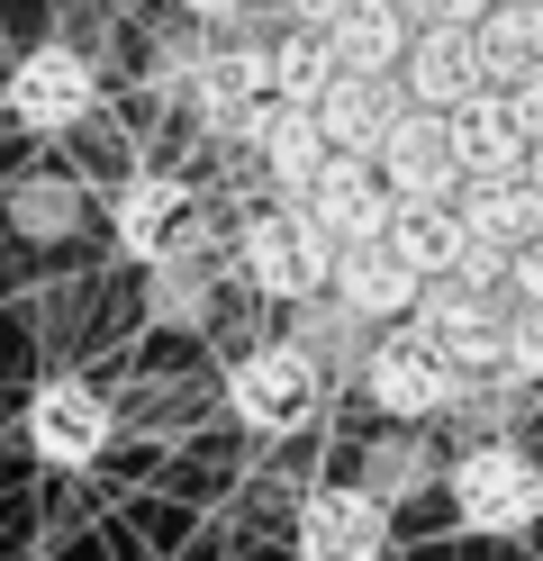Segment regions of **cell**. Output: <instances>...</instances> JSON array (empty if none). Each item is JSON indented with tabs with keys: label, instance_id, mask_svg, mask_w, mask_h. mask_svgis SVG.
I'll list each match as a JSON object with an SVG mask.
<instances>
[{
	"label": "cell",
	"instance_id": "1",
	"mask_svg": "<svg viewBox=\"0 0 543 561\" xmlns=\"http://www.w3.org/2000/svg\"><path fill=\"white\" fill-rule=\"evenodd\" d=\"M227 254H236V280L253 299H272V308H308V299L336 290V244H326L308 227V208H290V199L245 208L236 236H227Z\"/></svg>",
	"mask_w": 543,
	"mask_h": 561
},
{
	"label": "cell",
	"instance_id": "2",
	"mask_svg": "<svg viewBox=\"0 0 543 561\" xmlns=\"http://www.w3.org/2000/svg\"><path fill=\"white\" fill-rule=\"evenodd\" d=\"M444 499L471 535H525V525H543V462L517 435H480V444L453 453Z\"/></svg>",
	"mask_w": 543,
	"mask_h": 561
},
{
	"label": "cell",
	"instance_id": "3",
	"mask_svg": "<svg viewBox=\"0 0 543 561\" xmlns=\"http://www.w3.org/2000/svg\"><path fill=\"white\" fill-rule=\"evenodd\" d=\"M100 100H109V91H100V64H91L82 46H64V37L27 46L10 73H0V118L27 127V136H72V127H91Z\"/></svg>",
	"mask_w": 543,
	"mask_h": 561
},
{
	"label": "cell",
	"instance_id": "4",
	"mask_svg": "<svg viewBox=\"0 0 543 561\" xmlns=\"http://www.w3.org/2000/svg\"><path fill=\"white\" fill-rule=\"evenodd\" d=\"M317 399H326V371H317L290 335L245 344V354L227 363V416L253 426V435H299L308 416H317Z\"/></svg>",
	"mask_w": 543,
	"mask_h": 561
},
{
	"label": "cell",
	"instance_id": "5",
	"mask_svg": "<svg viewBox=\"0 0 543 561\" xmlns=\"http://www.w3.org/2000/svg\"><path fill=\"white\" fill-rule=\"evenodd\" d=\"M471 380L426 344V327H389L372 344V363H362V399H372L381 416H398V426H426V416H453Z\"/></svg>",
	"mask_w": 543,
	"mask_h": 561
},
{
	"label": "cell",
	"instance_id": "6",
	"mask_svg": "<svg viewBox=\"0 0 543 561\" xmlns=\"http://www.w3.org/2000/svg\"><path fill=\"white\" fill-rule=\"evenodd\" d=\"M109 244H118L127 263H172L200 244V191L181 182V172H127L118 191H109Z\"/></svg>",
	"mask_w": 543,
	"mask_h": 561
},
{
	"label": "cell",
	"instance_id": "7",
	"mask_svg": "<svg viewBox=\"0 0 543 561\" xmlns=\"http://www.w3.org/2000/svg\"><path fill=\"white\" fill-rule=\"evenodd\" d=\"M408 327H426V344L444 354L462 380H498L507 371V299L498 290H471V280H426V299H417V318Z\"/></svg>",
	"mask_w": 543,
	"mask_h": 561
},
{
	"label": "cell",
	"instance_id": "8",
	"mask_svg": "<svg viewBox=\"0 0 543 561\" xmlns=\"http://www.w3.org/2000/svg\"><path fill=\"white\" fill-rule=\"evenodd\" d=\"M109 435H118V416H109V399L91 390V380H46V390L27 399V453L46 471H91L100 453H109Z\"/></svg>",
	"mask_w": 543,
	"mask_h": 561
},
{
	"label": "cell",
	"instance_id": "9",
	"mask_svg": "<svg viewBox=\"0 0 543 561\" xmlns=\"http://www.w3.org/2000/svg\"><path fill=\"white\" fill-rule=\"evenodd\" d=\"M299 561H381L389 552V507L362 480H326L299 499V525H290Z\"/></svg>",
	"mask_w": 543,
	"mask_h": 561
},
{
	"label": "cell",
	"instance_id": "10",
	"mask_svg": "<svg viewBox=\"0 0 543 561\" xmlns=\"http://www.w3.org/2000/svg\"><path fill=\"white\" fill-rule=\"evenodd\" d=\"M381 163V182L398 208H453L462 199V163H453V127L434 118V110H408L389 127V146L372 154Z\"/></svg>",
	"mask_w": 543,
	"mask_h": 561
},
{
	"label": "cell",
	"instance_id": "11",
	"mask_svg": "<svg viewBox=\"0 0 543 561\" xmlns=\"http://www.w3.org/2000/svg\"><path fill=\"white\" fill-rule=\"evenodd\" d=\"M299 208H308V227L336 244V254H344V244H381L389 218H398V199H389V182H381V163H353V154L326 163L317 182H308Z\"/></svg>",
	"mask_w": 543,
	"mask_h": 561
},
{
	"label": "cell",
	"instance_id": "12",
	"mask_svg": "<svg viewBox=\"0 0 543 561\" xmlns=\"http://www.w3.org/2000/svg\"><path fill=\"white\" fill-rule=\"evenodd\" d=\"M398 91H408L417 110H434V118H453L462 100H480V91H489V73H480V27H417L408 64H398Z\"/></svg>",
	"mask_w": 543,
	"mask_h": 561
},
{
	"label": "cell",
	"instance_id": "13",
	"mask_svg": "<svg viewBox=\"0 0 543 561\" xmlns=\"http://www.w3.org/2000/svg\"><path fill=\"white\" fill-rule=\"evenodd\" d=\"M236 154L263 172V191H272V199H290V208H299V199H308V182H317L326 163H336V154H326V136H317V110H281V100L245 127V146H236Z\"/></svg>",
	"mask_w": 543,
	"mask_h": 561
},
{
	"label": "cell",
	"instance_id": "14",
	"mask_svg": "<svg viewBox=\"0 0 543 561\" xmlns=\"http://www.w3.org/2000/svg\"><path fill=\"white\" fill-rule=\"evenodd\" d=\"M444 127H453V163H462V191H471V182H525L534 146H525L517 110H507V91H480V100H462V110H453Z\"/></svg>",
	"mask_w": 543,
	"mask_h": 561
},
{
	"label": "cell",
	"instance_id": "15",
	"mask_svg": "<svg viewBox=\"0 0 543 561\" xmlns=\"http://www.w3.org/2000/svg\"><path fill=\"white\" fill-rule=\"evenodd\" d=\"M336 299L353 308L362 327H381V335H389V327H408V318H417L426 280L398 263V254H389V236H381V244H344V254H336Z\"/></svg>",
	"mask_w": 543,
	"mask_h": 561
},
{
	"label": "cell",
	"instance_id": "16",
	"mask_svg": "<svg viewBox=\"0 0 543 561\" xmlns=\"http://www.w3.org/2000/svg\"><path fill=\"white\" fill-rule=\"evenodd\" d=\"M417 110V100L408 91H398V82H336V91H326L317 100V136H326V154H353V163H372L381 146H389V127L398 118H408Z\"/></svg>",
	"mask_w": 543,
	"mask_h": 561
},
{
	"label": "cell",
	"instance_id": "17",
	"mask_svg": "<svg viewBox=\"0 0 543 561\" xmlns=\"http://www.w3.org/2000/svg\"><path fill=\"white\" fill-rule=\"evenodd\" d=\"M326 46H336V73H353V82H398V64H408L417 27H408V10H398V0H353V10L326 27Z\"/></svg>",
	"mask_w": 543,
	"mask_h": 561
},
{
	"label": "cell",
	"instance_id": "18",
	"mask_svg": "<svg viewBox=\"0 0 543 561\" xmlns=\"http://www.w3.org/2000/svg\"><path fill=\"white\" fill-rule=\"evenodd\" d=\"M453 218H462V236L480 244V254H507V263H517L525 244H543V191H534V182H471V191L453 199Z\"/></svg>",
	"mask_w": 543,
	"mask_h": 561
},
{
	"label": "cell",
	"instance_id": "19",
	"mask_svg": "<svg viewBox=\"0 0 543 561\" xmlns=\"http://www.w3.org/2000/svg\"><path fill=\"white\" fill-rule=\"evenodd\" d=\"M290 344L326 371V380H362V363H372V344H381V327H362L353 308L326 290V299H308V308H290Z\"/></svg>",
	"mask_w": 543,
	"mask_h": 561
},
{
	"label": "cell",
	"instance_id": "20",
	"mask_svg": "<svg viewBox=\"0 0 543 561\" xmlns=\"http://www.w3.org/2000/svg\"><path fill=\"white\" fill-rule=\"evenodd\" d=\"M480 73L489 91H517L525 73H543V0H507L480 19Z\"/></svg>",
	"mask_w": 543,
	"mask_h": 561
},
{
	"label": "cell",
	"instance_id": "21",
	"mask_svg": "<svg viewBox=\"0 0 543 561\" xmlns=\"http://www.w3.org/2000/svg\"><path fill=\"white\" fill-rule=\"evenodd\" d=\"M389 254L408 263L417 280H453L471 263V236H462L453 208H398V218H389Z\"/></svg>",
	"mask_w": 543,
	"mask_h": 561
},
{
	"label": "cell",
	"instance_id": "22",
	"mask_svg": "<svg viewBox=\"0 0 543 561\" xmlns=\"http://www.w3.org/2000/svg\"><path fill=\"white\" fill-rule=\"evenodd\" d=\"M336 82L344 73H336L326 27H281V37H272V100H281V110H317Z\"/></svg>",
	"mask_w": 543,
	"mask_h": 561
},
{
	"label": "cell",
	"instance_id": "23",
	"mask_svg": "<svg viewBox=\"0 0 543 561\" xmlns=\"http://www.w3.org/2000/svg\"><path fill=\"white\" fill-rule=\"evenodd\" d=\"M208 299H217V272H208V244L172 254L145 272V318L155 327H208Z\"/></svg>",
	"mask_w": 543,
	"mask_h": 561
},
{
	"label": "cell",
	"instance_id": "24",
	"mask_svg": "<svg viewBox=\"0 0 543 561\" xmlns=\"http://www.w3.org/2000/svg\"><path fill=\"white\" fill-rule=\"evenodd\" d=\"M426 471H434V453H426V435H381V444H372V462H362V489H372V499L389 507L398 489H417Z\"/></svg>",
	"mask_w": 543,
	"mask_h": 561
},
{
	"label": "cell",
	"instance_id": "25",
	"mask_svg": "<svg viewBox=\"0 0 543 561\" xmlns=\"http://www.w3.org/2000/svg\"><path fill=\"white\" fill-rule=\"evenodd\" d=\"M507 380L543 390V308H507Z\"/></svg>",
	"mask_w": 543,
	"mask_h": 561
},
{
	"label": "cell",
	"instance_id": "26",
	"mask_svg": "<svg viewBox=\"0 0 543 561\" xmlns=\"http://www.w3.org/2000/svg\"><path fill=\"white\" fill-rule=\"evenodd\" d=\"M72 208H82L72 191H46V182H36V191H19V199H10V218H19L36 244H46V236H64V227H72Z\"/></svg>",
	"mask_w": 543,
	"mask_h": 561
},
{
	"label": "cell",
	"instance_id": "27",
	"mask_svg": "<svg viewBox=\"0 0 543 561\" xmlns=\"http://www.w3.org/2000/svg\"><path fill=\"white\" fill-rule=\"evenodd\" d=\"M172 10L191 19V27H208V37H236V27L253 19V0H172Z\"/></svg>",
	"mask_w": 543,
	"mask_h": 561
},
{
	"label": "cell",
	"instance_id": "28",
	"mask_svg": "<svg viewBox=\"0 0 543 561\" xmlns=\"http://www.w3.org/2000/svg\"><path fill=\"white\" fill-rule=\"evenodd\" d=\"M507 110H517V127H525V146L543 154V73H525L517 91H507Z\"/></svg>",
	"mask_w": 543,
	"mask_h": 561
},
{
	"label": "cell",
	"instance_id": "29",
	"mask_svg": "<svg viewBox=\"0 0 543 561\" xmlns=\"http://www.w3.org/2000/svg\"><path fill=\"white\" fill-rule=\"evenodd\" d=\"M344 10H353V0H272V19H281V27H336Z\"/></svg>",
	"mask_w": 543,
	"mask_h": 561
},
{
	"label": "cell",
	"instance_id": "30",
	"mask_svg": "<svg viewBox=\"0 0 543 561\" xmlns=\"http://www.w3.org/2000/svg\"><path fill=\"white\" fill-rule=\"evenodd\" d=\"M525 182H534V191H543V154H534V163H525Z\"/></svg>",
	"mask_w": 543,
	"mask_h": 561
},
{
	"label": "cell",
	"instance_id": "31",
	"mask_svg": "<svg viewBox=\"0 0 543 561\" xmlns=\"http://www.w3.org/2000/svg\"><path fill=\"white\" fill-rule=\"evenodd\" d=\"M489 10H507V0H489Z\"/></svg>",
	"mask_w": 543,
	"mask_h": 561
}]
</instances>
